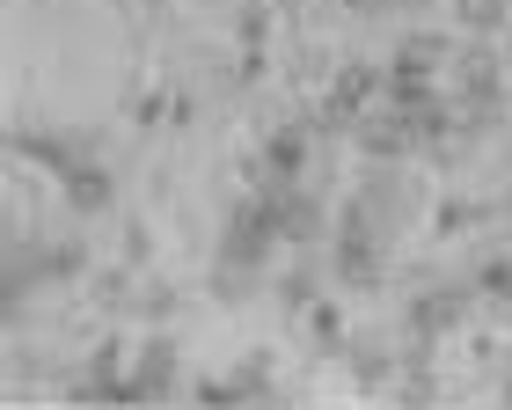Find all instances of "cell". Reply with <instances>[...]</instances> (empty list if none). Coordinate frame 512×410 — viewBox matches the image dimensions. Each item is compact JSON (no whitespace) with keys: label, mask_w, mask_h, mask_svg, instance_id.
<instances>
[{"label":"cell","mask_w":512,"mask_h":410,"mask_svg":"<svg viewBox=\"0 0 512 410\" xmlns=\"http://www.w3.org/2000/svg\"><path fill=\"white\" fill-rule=\"evenodd\" d=\"M498 403H512V374H505V381H498Z\"/></svg>","instance_id":"cell-28"},{"label":"cell","mask_w":512,"mask_h":410,"mask_svg":"<svg viewBox=\"0 0 512 410\" xmlns=\"http://www.w3.org/2000/svg\"><path fill=\"white\" fill-rule=\"evenodd\" d=\"M8 147H15V162H37V169H52V176H66V169H74L81 162V140H74V132H59V125H30V118H22V125H8Z\"/></svg>","instance_id":"cell-10"},{"label":"cell","mask_w":512,"mask_h":410,"mask_svg":"<svg viewBox=\"0 0 512 410\" xmlns=\"http://www.w3.org/2000/svg\"><path fill=\"white\" fill-rule=\"evenodd\" d=\"M505 66H512V22H505Z\"/></svg>","instance_id":"cell-29"},{"label":"cell","mask_w":512,"mask_h":410,"mask_svg":"<svg viewBox=\"0 0 512 410\" xmlns=\"http://www.w3.org/2000/svg\"><path fill=\"white\" fill-rule=\"evenodd\" d=\"M278 249H286V227H278V198H271V184H256L249 198L227 205L220 242H213V264H235V271H256V279H271Z\"/></svg>","instance_id":"cell-1"},{"label":"cell","mask_w":512,"mask_h":410,"mask_svg":"<svg viewBox=\"0 0 512 410\" xmlns=\"http://www.w3.org/2000/svg\"><path fill=\"white\" fill-rule=\"evenodd\" d=\"M432 220H439V235H476V227H491V205H476V198H447Z\"/></svg>","instance_id":"cell-21"},{"label":"cell","mask_w":512,"mask_h":410,"mask_svg":"<svg viewBox=\"0 0 512 410\" xmlns=\"http://www.w3.org/2000/svg\"><path fill=\"white\" fill-rule=\"evenodd\" d=\"M344 8H352V15H388L395 0H344Z\"/></svg>","instance_id":"cell-27"},{"label":"cell","mask_w":512,"mask_h":410,"mask_svg":"<svg viewBox=\"0 0 512 410\" xmlns=\"http://www.w3.org/2000/svg\"><path fill=\"white\" fill-rule=\"evenodd\" d=\"M330 279L344 293H374L388 279V227L366 213V198L352 191L337 205V242H330Z\"/></svg>","instance_id":"cell-2"},{"label":"cell","mask_w":512,"mask_h":410,"mask_svg":"<svg viewBox=\"0 0 512 410\" xmlns=\"http://www.w3.org/2000/svg\"><path fill=\"white\" fill-rule=\"evenodd\" d=\"M271 293H278V301H286L293 315H308V308L322 301V279H315L308 264H286V271H278V279H271Z\"/></svg>","instance_id":"cell-18"},{"label":"cell","mask_w":512,"mask_h":410,"mask_svg":"<svg viewBox=\"0 0 512 410\" xmlns=\"http://www.w3.org/2000/svg\"><path fill=\"white\" fill-rule=\"evenodd\" d=\"M59 198L74 205L81 220H103V213H118V176H110V162H96V154H81V162L59 176Z\"/></svg>","instance_id":"cell-8"},{"label":"cell","mask_w":512,"mask_h":410,"mask_svg":"<svg viewBox=\"0 0 512 410\" xmlns=\"http://www.w3.org/2000/svg\"><path fill=\"white\" fill-rule=\"evenodd\" d=\"M264 0H249V8H242V44H249V52H256V44H264Z\"/></svg>","instance_id":"cell-25"},{"label":"cell","mask_w":512,"mask_h":410,"mask_svg":"<svg viewBox=\"0 0 512 410\" xmlns=\"http://www.w3.org/2000/svg\"><path fill=\"white\" fill-rule=\"evenodd\" d=\"M308 154H315V118H278L264 140H256L249 184H300V176H308Z\"/></svg>","instance_id":"cell-5"},{"label":"cell","mask_w":512,"mask_h":410,"mask_svg":"<svg viewBox=\"0 0 512 410\" xmlns=\"http://www.w3.org/2000/svg\"><path fill=\"white\" fill-rule=\"evenodd\" d=\"M278 198V227H286V249H315L330 235V205H322L308 184H271Z\"/></svg>","instance_id":"cell-9"},{"label":"cell","mask_w":512,"mask_h":410,"mask_svg":"<svg viewBox=\"0 0 512 410\" xmlns=\"http://www.w3.org/2000/svg\"><path fill=\"white\" fill-rule=\"evenodd\" d=\"M183 396H191V403H205V410H235V381H227V374H198Z\"/></svg>","instance_id":"cell-23"},{"label":"cell","mask_w":512,"mask_h":410,"mask_svg":"<svg viewBox=\"0 0 512 410\" xmlns=\"http://www.w3.org/2000/svg\"><path fill=\"white\" fill-rule=\"evenodd\" d=\"M403 52H417V59H432V66H439V59H454V37H447V30H410V37H403Z\"/></svg>","instance_id":"cell-24"},{"label":"cell","mask_w":512,"mask_h":410,"mask_svg":"<svg viewBox=\"0 0 512 410\" xmlns=\"http://www.w3.org/2000/svg\"><path fill=\"white\" fill-rule=\"evenodd\" d=\"M308 337H315L322 352H344V345H352V337H344V315H337V301H315V308H308Z\"/></svg>","instance_id":"cell-22"},{"label":"cell","mask_w":512,"mask_h":410,"mask_svg":"<svg viewBox=\"0 0 512 410\" xmlns=\"http://www.w3.org/2000/svg\"><path fill=\"white\" fill-rule=\"evenodd\" d=\"M183 396V352H176V337H139L132 345V403H169Z\"/></svg>","instance_id":"cell-7"},{"label":"cell","mask_w":512,"mask_h":410,"mask_svg":"<svg viewBox=\"0 0 512 410\" xmlns=\"http://www.w3.org/2000/svg\"><path fill=\"white\" fill-rule=\"evenodd\" d=\"M147 249H154L147 227H125V264H147Z\"/></svg>","instance_id":"cell-26"},{"label":"cell","mask_w":512,"mask_h":410,"mask_svg":"<svg viewBox=\"0 0 512 410\" xmlns=\"http://www.w3.org/2000/svg\"><path fill=\"white\" fill-rule=\"evenodd\" d=\"M344 367H352V381H359L366 396H381V389H395L403 359L388 352V337H352V345H344Z\"/></svg>","instance_id":"cell-13"},{"label":"cell","mask_w":512,"mask_h":410,"mask_svg":"<svg viewBox=\"0 0 512 410\" xmlns=\"http://www.w3.org/2000/svg\"><path fill=\"white\" fill-rule=\"evenodd\" d=\"M352 140H359V154L366 162H410L417 154V140H410V125H403V110H366V118L352 125Z\"/></svg>","instance_id":"cell-11"},{"label":"cell","mask_w":512,"mask_h":410,"mask_svg":"<svg viewBox=\"0 0 512 410\" xmlns=\"http://www.w3.org/2000/svg\"><path fill=\"white\" fill-rule=\"evenodd\" d=\"M66 403H132V352L118 337H103V345L66 374Z\"/></svg>","instance_id":"cell-6"},{"label":"cell","mask_w":512,"mask_h":410,"mask_svg":"<svg viewBox=\"0 0 512 410\" xmlns=\"http://www.w3.org/2000/svg\"><path fill=\"white\" fill-rule=\"evenodd\" d=\"M483 308L476 279H425L403 301V337H417V345H447V337L469 323V315Z\"/></svg>","instance_id":"cell-3"},{"label":"cell","mask_w":512,"mask_h":410,"mask_svg":"<svg viewBox=\"0 0 512 410\" xmlns=\"http://www.w3.org/2000/svg\"><path fill=\"white\" fill-rule=\"evenodd\" d=\"M213 301H227V308H242V301H256V293H264L271 279H256V271H235V264H213Z\"/></svg>","instance_id":"cell-19"},{"label":"cell","mask_w":512,"mask_h":410,"mask_svg":"<svg viewBox=\"0 0 512 410\" xmlns=\"http://www.w3.org/2000/svg\"><path fill=\"white\" fill-rule=\"evenodd\" d=\"M395 403H439L447 389H439V374H432V345H417L410 337V352H403V374H395Z\"/></svg>","instance_id":"cell-14"},{"label":"cell","mask_w":512,"mask_h":410,"mask_svg":"<svg viewBox=\"0 0 512 410\" xmlns=\"http://www.w3.org/2000/svg\"><path fill=\"white\" fill-rule=\"evenodd\" d=\"M410 8H439V0H410Z\"/></svg>","instance_id":"cell-30"},{"label":"cell","mask_w":512,"mask_h":410,"mask_svg":"<svg viewBox=\"0 0 512 410\" xmlns=\"http://www.w3.org/2000/svg\"><path fill=\"white\" fill-rule=\"evenodd\" d=\"M381 96H388V74H381V66H374V59H344V66H337V81L322 88L315 125H322V132H352Z\"/></svg>","instance_id":"cell-4"},{"label":"cell","mask_w":512,"mask_h":410,"mask_svg":"<svg viewBox=\"0 0 512 410\" xmlns=\"http://www.w3.org/2000/svg\"><path fill=\"white\" fill-rule=\"evenodd\" d=\"M454 22H461L469 37H505L512 0H454Z\"/></svg>","instance_id":"cell-17"},{"label":"cell","mask_w":512,"mask_h":410,"mask_svg":"<svg viewBox=\"0 0 512 410\" xmlns=\"http://www.w3.org/2000/svg\"><path fill=\"white\" fill-rule=\"evenodd\" d=\"M395 169H403V162H374V169H366V184H359L366 213H374V220L388 227V235L410 220V191H403V176H395Z\"/></svg>","instance_id":"cell-12"},{"label":"cell","mask_w":512,"mask_h":410,"mask_svg":"<svg viewBox=\"0 0 512 410\" xmlns=\"http://www.w3.org/2000/svg\"><path fill=\"white\" fill-rule=\"evenodd\" d=\"M227 381H235V403H278V367H271V352H242Z\"/></svg>","instance_id":"cell-15"},{"label":"cell","mask_w":512,"mask_h":410,"mask_svg":"<svg viewBox=\"0 0 512 410\" xmlns=\"http://www.w3.org/2000/svg\"><path fill=\"white\" fill-rule=\"evenodd\" d=\"M469 279H476V293H483V308L512 323V257H483V264L469 271Z\"/></svg>","instance_id":"cell-16"},{"label":"cell","mask_w":512,"mask_h":410,"mask_svg":"<svg viewBox=\"0 0 512 410\" xmlns=\"http://www.w3.org/2000/svg\"><path fill=\"white\" fill-rule=\"evenodd\" d=\"M176 308H183V286L176 279H147V286L132 293V315H147V323H169Z\"/></svg>","instance_id":"cell-20"}]
</instances>
